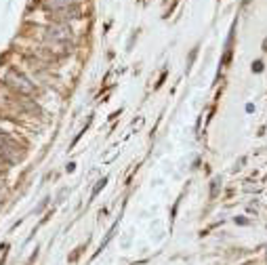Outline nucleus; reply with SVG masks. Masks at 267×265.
I'll list each match as a JSON object with an SVG mask.
<instances>
[{
    "label": "nucleus",
    "mask_w": 267,
    "mask_h": 265,
    "mask_svg": "<svg viewBox=\"0 0 267 265\" xmlns=\"http://www.w3.org/2000/svg\"><path fill=\"white\" fill-rule=\"evenodd\" d=\"M69 4H74V0H44V9H49V11H61V9H66V6Z\"/></svg>",
    "instance_id": "39448f33"
},
{
    "label": "nucleus",
    "mask_w": 267,
    "mask_h": 265,
    "mask_svg": "<svg viewBox=\"0 0 267 265\" xmlns=\"http://www.w3.org/2000/svg\"><path fill=\"white\" fill-rule=\"evenodd\" d=\"M6 82H9L11 86H15L19 93H32V91H34V86L25 80V76L17 74V72H9V74H6Z\"/></svg>",
    "instance_id": "7ed1b4c3"
},
{
    "label": "nucleus",
    "mask_w": 267,
    "mask_h": 265,
    "mask_svg": "<svg viewBox=\"0 0 267 265\" xmlns=\"http://www.w3.org/2000/svg\"><path fill=\"white\" fill-rule=\"evenodd\" d=\"M47 38L49 40H53V42H66V40L72 38V30H69L67 25H63V23H57L47 32Z\"/></svg>",
    "instance_id": "f03ea898"
},
{
    "label": "nucleus",
    "mask_w": 267,
    "mask_h": 265,
    "mask_svg": "<svg viewBox=\"0 0 267 265\" xmlns=\"http://www.w3.org/2000/svg\"><path fill=\"white\" fill-rule=\"evenodd\" d=\"M0 156L4 158V160H17L19 156H21V151H19L17 148V143L13 141V139L9 135H4V132H0Z\"/></svg>",
    "instance_id": "f257e3e1"
},
{
    "label": "nucleus",
    "mask_w": 267,
    "mask_h": 265,
    "mask_svg": "<svg viewBox=\"0 0 267 265\" xmlns=\"http://www.w3.org/2000/svg\"><path fill=\"white\" fill-rule=\"evenodd\" d=\"M50 17H55L57 21H69V19H78L80 17V6L78 4H69V6H66V9H61V11H55Z\"/></svg>",
    "instance_id": "20e7f679"
}]
</instances>
